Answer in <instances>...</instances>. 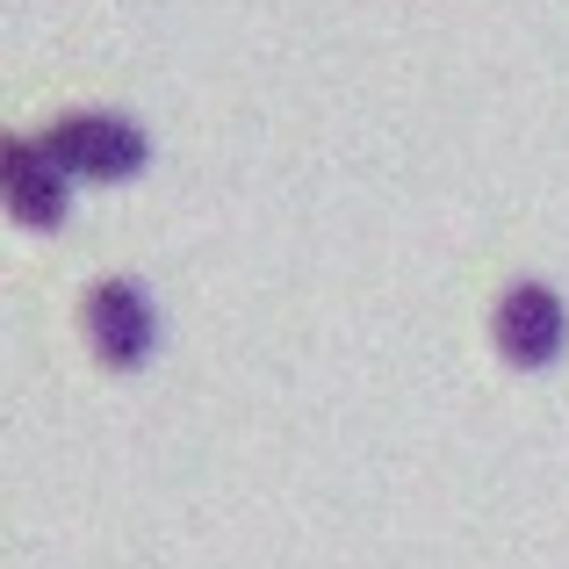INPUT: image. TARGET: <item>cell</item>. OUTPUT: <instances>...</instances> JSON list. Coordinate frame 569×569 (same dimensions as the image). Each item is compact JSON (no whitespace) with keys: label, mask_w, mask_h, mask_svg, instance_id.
Instances as JSON below:
<instances>
[{"label":"cell","mask_w":569,"mask_h":569,"mask_svg":"<svg viewBox=\"0 0 569 569\" xmlns=\"http://www.w3.org/2000/svg\"><path fill=\"white\" fill-rule=\"evenodd\" d=\"M66 181H138L152 167V138L116 109H66L37 130Z\"/></svg>","instance_id":"cell-1"},{"label":"cell","mask_w":569,"mask_h":569,"mask_svg":"<svg viewBox=\"0 0 569 569\" xmlns=\"http://www.w3.org/2000/svg\"><path fill=\"white\" fill-rule=\"evenodd\" d=\"M80 332H87V347H94L101 368L130 376V368H144L159 353V310H152V296H144L138 281L109 274V281H94V289H87Z\"/></svg>","instance_id":"cell-2"},{"label":"cell","mask_w":569,"mask_h":569,"mask_svg":"<svg viewBox=\"0 0 569 569\" xmlns=\"http://www.w3.org/2000/svg\"><path fill=\"white\" fill-rule=\"evenodd\" d=\"M490 339H498V353L519 368V376H541V368H556L569 353V303L548 281H512V289L498 296V310H490Z\"/></svg>","instance_id":"cell-3"},{"label":"cell","mask_w":569,"mask_h":569,"mask_svg":"<svg viewBox=\"0 0 569 569\" xmlns=\"http://www.w3.org/2000/svg\"><path fill=\"white\" fill-rule=\"evenodd\" d=\"M0 209L22 231H58L72 209V181L58 173V159L29 130H0Z\"/></svg>","instance_id":"cell-4"}]
</instances>
